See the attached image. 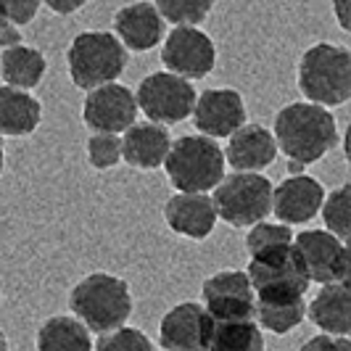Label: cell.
Returning a JSON list of instances; mask_svg holds the SVG:
<instances>
[{
    "label": "cell",
    "mask_w": 351,
    "mask_h": 351,
    "mask_svg": "<svg viewBox=\"0 0 351 351\" xmlns=\"http://www.w3.org/2000/svg\"><path fill=\"white\" fill-rule=\"evenodd\" d=\"M272 138L291 161L306 167L328 156L338 145V124L330 108L301 101L282 106L278 111Z\"/></svg>",
    "instance_id": "1"
},
{
    "label": "cell",
    "mask_w": 351,
    "mask_h": 351,
    "mask_svg": "<svg viewBox=\"0 0 351 351\" xmlns=\"http://www.w3.org/2000/svg\"><path fill=\"white\" fill-rule=\"evenodd\" d=\"M69 309L88 330L104 335L122 328L130 319L132 293L122 278L108 272H93L71 288Z\"/></svg>",
    "instance_id": "2"
},
{
    "label": "cell",
    "mask_w": 351,
    "mask_h": 351,
    "mask_svg": "<svg viewBox=\"0 0 351 351\" xmlns=\"http://www.w3.org/2000/svg\"><path fill=\"white\" fill-rule=\"evenodd\" d=\"M299 90L309 104L343 106L351 98V53L343 45L317 43L299 61Z\"/></svg>",
    "instance_id": "3"
},
{
    "label": "cell",
    "mask_w": 351,
    "mask_h": 351,
    "mask_svg": "<svg viewBox=\"0 0 351 351\" xmlns=\"http://www.w3.org/2000/svg\"><path fill=\"white\" fill-rule=\"evenodd\" d=\"M164 169L177 193H209L225 177V151L206 135H185L169 145Z\"/></svg>",
    "instance_id": "4"
},
{
    "label": "cell",
    "mask_w": 351,
    "mask_h": 351,
    "mask_svg": "<svg viewBox=\"0 0 351 351\" xmlns=\"http://www.w3.org/2000/svg\"><path fill=\"white\" fill-rule=\"evenodd\" d=\"M71 82L80 90H95L117 82L127 66V48L114 32H82L66 51Z\"/></svg>",
    "instance_id": "5"
},
{
    "label": "cell",
    "mask_w": 351,
    "mask_h": 351,
    "mask_svg": "<svg viewBox=\"0 0 351 351\" xmlns=\"http://www.w3.org/2000/svg\"><path fill=\"white\" fill-rule=\"evenodd\" d=\"M211 191L217 219H225L230 228H251L272 211V182L259 172L225 175Z\"/></svg>",
    "instance_id": "6"
},
{
    "label": "cell",
    "mask_w": 351,
    "mask_h": 351,
    "mask_svg": "<svg viewBox=\"0 0 351 351\" xmlns=\"http://www.w3.org/2000/svg\"><path fill=\"white\" fill-rule=\"evenodd\" d=\"M246 275L254 296H304L309 288V278L293 241L251 254Z\"/></svg>",
    "instance_id": "7"
},
{
    "label": "cell",
    "mask_w": 351,
    "mask_h": 351,
    "mask_svg": "<svg viewBox=\"0 0 351 351\" xmlns=\"http://www.w3.org/2000/svg\"><path fill=\"white\" fill-rule=\"evenodd\" d=\"M195 95L198 93L191 85V80L177 77L172 71H154L141 82L135 104L145 114V119L167 127L191 117Z\"/></svg>",
    "instance_id": "8"
},
{
    "label": "cell",
    "mask_w": 351,
    "mask_h": 351,
    "mask_svg": "<svg viewBox=\"0 0 351 351\" xmlns=\"http://www.w3.org/2000/svg\"><path fill=\"white\" fill-rule=\"evenodd\" d=\"M309 282H341L349 280L351 254L346 241L335 238L328 230H304L293 238Z\"/></svg>",
    "instance_id": "9"
},
{
    "label": "cell",
    "mask_w": 351,
    "mask_h": 351,
    "mask_svg": "<svg viewBox=\"0 0 351 351\" xmlns=\"http://www.w3.org/2000/svg\"><path fill=\"white\" fill-rule=\"evenodd\" d=\"M204 309L209 312L214 322H235V319H254V288L246 272L241 269H225L204 280L201 288Z\"/></svg>",
    "instance_id": "10"
},
{
    "label": "cell",
    "mask_w": 351,
    "mask_h": 351,
    "mask_svg": "<svg viewBox=\"0 0 351 351\" xmlns=\"http://www.w3.org/2000/svg\"><path fill=\"white\" fill-rule=\"evenodd\" d=\"M161 61L167 71L185 80H201L211 74L217 64V48L211 37L195 27H175L161 48Z\"/></svg>",
    "instance_id": "11"
},
{
    "label": "cell",
    "mask_w": 351,
    "mask_h": 351,
    "mask_svg": "<svg viewBox=\"0 0 351 351\" xmlns=\"http://www.w3.org/2000/svg\"><path fill=\"white\" fill-rule=\"evenodd\" d=\"M82 119L93 132L119 135L138 119L135 93L119 82H108L95 90H88L82 106Z\"/></svg>",
    "instance_id": "12"
},
{
    "label": "cell",
    "mask_w": 351,
    "mask_h": 351,
    "mask_svg": "<svg viewBox=\"0 0 351 351\" xmlns=\"http://www.w3.org/2000/svg\"><path fill=\"white\" fill-rule=\"evenodd\" d=\"M195 130L206 138H230L238 127L246 124V104L232 88H211L195 95L193 104Z\"/></svg>",
    "instance_id": "13"
},
{
    "label": "cell",
    "mask_w": 351,
    "mask_h": 351,
    "mask_svg": "<svg viewBox=\"0 0 351 351\" xmlns=\"http://www.w3.org/2000/svg\"><path fill=\"white\" fill-rule=\"evenodd\" d=\"M211 335V317L204 304L182 301L161 317L158 343L164 351H206Z\"/></svg>",
    "instance_id": "14"
},
{
    "label": "cell",
    "mask_w": 351,
    "mask_h": 351,
    "mask_svg": "<svg viewBox=\"0 0 351 351\" xmlns=\"http://www.w3.org/2000/svg\"><path fill=\"white\" fill-rule=\"evenodd\" d=\"M322 201L325 188L309 175H288L278 188H272V214L288 228L315 219Z\"/></svg>",
    "instance_id": "15"
},
{
    "label": "cell",
    "mask_w": 351,
    "mask_h": 351,
    "mask_svg": "<svg viewBox=\"0 0 351 351\" xmlns=\"http://www.w3.org/2000/svg\"><path fill=\"white\" fill-rule=\"evenodd\" d=\"M164 219L172 232L204 241L217 228V211L206 193H175L164 206Z\"/></svg>",
    "instance_id": "16"
},
{
    "label": "cell",
    "mask_w": 351,
    "mask_h": 351,
    "mask_svg": "<svg viewBox=\"0 0 351 351\" xmlns=\"http://www.w3.org/2000/svg\"><path fill=\"white\" fill-rule=\"evenodd\" d=\"M278 158V143L262 124H243L230 135L225 164L235 172H262Z\"/></svg>",
    "instance_id": "17"
},
{
    "label": "cell",
    "mask_w": 351,
    "mask_h": 351,
    "mask_svg": "<svg viewBox=\"0 0 351 351\" xmlns=\"http://www.w3.org/2000/svg\"><path fill=\"white\" fill-rule=\"evenodd\" d=\"M117 37L127 51L145 53L156 48L164 37V19L151 3H130L114 16Z\"/></svg>",
    "instance_id": "18"
},
{
    "label": "cell",
    "mask_w": 351,
    "mask_h": 351,
    "mask_svg": "<svg viewBox=\"0 0 351 351\" xmlns=\"http://www.w3.org/2000/svg\"><path fill=\"white\" fill-rule=\"evenodd\" d=\"M172 135L164 124L156 122H135L124 130L122 158L135 169H158L169 154Z\"/></svg>",
    "instance_id": "19"
},
{
    "label": "cell",
    "mask_w": 351,
    "mask_h": 351,
    "mask_svg": "<svg viewBox=\"0 0 351 351\" xmlns=\"http://www.w3.org/2000/svg\"><path fill=\"white\" fill-rule=\"evenodd\" d=\"M306 315L319 330L328 335H346L351 333V293L349 282H325L317 296L309 301Z\"/></svg>",
    "instance_id": "20"
},
{
    "label": "cell",
    "mask_w": 351,
    "mask_h": 351,
    "mask_svg": "<svg viewBox=\"0 0 351 351\" xmlns=\"http://www.w3.org/2000/svg\"><path fill=\"white\" fill-rule=\"evenodd\" d=\"M43 119V106L27 90H16L11 85L0 88V135L24 138L32 135Z\"/></svg>",
    "instance_id": "21"
},
{
    "label": "cell",
    "mask_w": 351,
    "mask_h": 351,
    "mask_svg": "<svg viewBox=\"0 0 351 351\" xmlns=\"http://www.w3.org/2000/svg\"><path fill=\"white\" fill-rule=\"evenodd\" d=\"M256 325L275 335H285L296 330L306 317V299L304 296H256Z\"/></svg>",
    "instance_id": "22"
},
{
    "label": "cell",
    "mask_w": 351,
    "mask_h": 351,
    "mask_svg": "<svg viewBox=\"0 0 351 351\" xmlns=\"http://www.w3.org/2000/svg\"><path fill=\"white\" fill-rule=\"evenodd\" d=\"M45 69H48V61L37 48H27V45L3 48L0 74H3L5 85L16 90H32L43 82Z\"/></svg>",
    "instance_id": "23"
},
{
    "label": "cell",
    "mask_w": 351,
    "mask_h": 351,
    "mask_svg": "<svg viewBox=\"0 0 351 351\" xmlns=\"http://www.w3.org/2000/svg\"><path fill=\"white\" fill-rule=\"evenodd\" d=\"M37 351H93V338L77 317L56 315L40 325Z\"/></svg>",
    "instance_id": "24"
},
{
    "label": "cell",
    "mask_w": 351,
    "mask_h": 351,
    "mask_svg": "<svg viewBox=\"0 0 351 351\" xmlns=\"http://www.w3.org/2000/svg\"><path fill=\"white\" fill-rule=\"evenodd\" d=\"M206 351H264V335L256 319L214 322Z\"/></svg>",
    "instance_id": "25"
},
{
    "label": "cell",
    "mask_w": 351,
    "mask_h": 351,
    "mask_svg": "<svg viewBox=\"0 0 351 351\" xmlns=\"http://www.w3.org/2000/svg\"><path fill=\"white\" fill-rule=\"evenodd\" d=\"M319 211H322L325 230L333 232L335 238H341V241H349V235H351V188L349 185H341V188H335L330 195H325Z\"/></svg>",
    "instance_id": "26"
},
{
    "label": "cell",
    "mask_w": 351,
    "mask_h": 351,
    "mask_svg": "<svg viewBox=\"0 0 351 351\" xmlns=\"http://www.w3.org/2000/svg\"><path fill=\"white\" fill-rule=\"evenodd\" d=\"M214 0H156V11L175 27H195L211 14Z\"/></svg>",
    "instance_id": "27"
},
{
    "label": "cell",
    "mask_w": 351,
    "mask_h": 351,
    "mask_svg": "<svg viewBox=\"0 0 351 351\" xmlns=\"http://www.w3.org/2000/svg\"><path fill=\"white\" fill-rule=\"evenodd\" d=\"M93 351H154L151 338L138 328H117L111 333H104L98 338V346Z\"/></svg>",
    "instance_id": "28"
},
{
    "label": "cell",
    "mask_w": 351,
    "mask_h": 351,
    "mask_svg": "<svg viewBox=\"0 0 351 351\" xmlns=\"http://www.w3.org/2000/svg\"><path fill=\"white\" fill-rule=\"evenodd\" d=\"M88 158L95 169H111L122 158V141L108 132H93L88 141Z\"/></svg>",
    "instance_id": "29"
},
{
    "label": "cell",
    "mask_w": 351,
    "mask_h": 351,
    "mask_svg": "<svg viewBox=\"0 0 351 351\" xmlns=\"http://www.w3.org/2000/svg\"><path fill=\"white\" fill-rule=\"evenodd\" d=\"M293 241V232L288 225H269V222H256L251 225L246 235V248L248 254H256V251H264V248L272 246H282V243H291Z\"/></svg>",
    "instance_id": "30"
},
{
    "label": "cell",
    "mask_w": 351,
    "mask_h": 351,
    "mask_svg": "<svg viewBox=\"0 0 351 351\" xmlns=\"http://www.w3.org/2000/svg\"><path fill=\"white\" fill-rule=\"evenodd\" d=\"M40 5H43V0H0L3 14L8 19V24H14V27L29 24L37 16Z\"/></svg>",
    "instance_id": "31"
},
{
    "label": "cell",
    "mask_w": 351,
    "mask_h": 351,
    "mask_svg": "<svg viewBox=\"0 0 351 351\" xmlns=\"http://www.w3.org/2000/svg\"><path fill=\"white\" fill-rule=\"evenodd\" d=\"M299 351H351V341L346 335H315L301 343Z\"/></svg>",
    "instance_id": "32"
},
{
    "label": "cell",
    "mask_w": 351,
    "mask_h": 351,
    "mask_svg": "<svg viewBox=\"0 0 351 351\" xmlns=\"http://www.w3.org/2000/svg\"><path fill=\"white\" fill-rule=\"evenodd\" d=\"M48 8H51L53 14H61V16H69L74 11H80L88 0H43Z\"/></svg>",
    "instance_id": "33"
},
{
    "label": "cell",
    "mask_w": 351,
    "mask_h": 351,
    "mask_svg": "<svg viewBox=\"0 0 351 351\" xmlns=\"http://www.w3.org/2000/svg\"><path fill=\"white\" fill-rule=\"evenodd\" d=\"M14 45H21V32L14 24H5L0 29V48H14Z\"/></svg>",
    "instance_id": "34"
},
{
    "label": "cell",
    "mask_w": 351,
    "mask_h": 351,
    "mask_svg": "<svg viewBox=\"0 0 351 351\" xmlns=\"http://www.w3.org/2000/svg\"><path fill=\"white\" fill-rule=\"evenodd\" d=\"M333 8H335V19L341 24L343 32L351 29V19H349V0H333Z\"/></svg>",
    "instance_id": "35"
},
{
    "label": "cell",
    "mask_w": 351,
    "mask_h": 351,
    "mask_svg": "<svg viewBox=\"0 0 351 351\" xmlns=\"http://www.w3.org/2000/svg\"><path fill=\"white\" fill-rule=\"evenodd\" d=\"M3 138V135H0ZM3 164H5V148H3V141H0V175H3Z\"/></svg>",
    "instance_id": "36"
},
{
    "label": "cell",
    "mask_w": 351,
    "mask_h": 351,
    "mask_svg": "<svg viewBox=\"0 0 351 351\" xmlns=\"http://www.w3.org/2000/svg\"><path fill=\"white\" fill-rule=\"evenodd\" d=\"M0 351H8V341H5V333L0 330Z\"/></svg>",
    "instance_id": "37"
},
{
    "label": "cell",
    "mask_w": 351,
    "mask_h": 351,
    "mask_svg": "<svg viewBox=\"0 0 351 351\" xmlns=\"http://www.w3.org/2000/svg\"><path fill=\"white\" fill-rule=\"evenodd\" d=\"M5 24H8V19H5V14H3V8H0V29H3Z\"/></svg>",
    "instance_id": "38"
}]
</instances>
